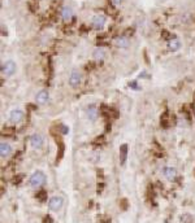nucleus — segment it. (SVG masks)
<instances>
[{
    "label": "nucleus",
    "instance_id": "nucleus-26",
    "mask_svg": "<svg viewBox=\"0 0 195 223\" xmlns=\"http://www.w3.org/2000/svg\"><path fill=\"white\" fill-rule=\"evenodd\" d=\"M103 188H104V183H99V184H98V193H100L101 191H103Z\"/></svg>",
    "mask_w": 195,
    "mask_h": 223
},
{
    "label": "nucleus",
    "instance_id": "nucleus-11",
    "mask_svg": "<svg viewBox=\"0 0 195 223\" xmlns=\"http://www.w3.org/2000/svg\"><path fill=\"white\" fill-rule=\"evenodd\" d=\"M87 117H89V119H91V121H95L96 119V117H98V109H96V106L94 104H91V105L87 106Z\"/></svg>",
    "mask_w": 195,
    "mask_h": 223
},
{
    "label": "nucleus",
    "instance_id": "nucleus-5",
    "mask_svg": "<svg viewBox=\"0 0 195 223\" xmlns=\"http://www.w3.org/2000/svg\"><path fill=\"white\" fill-rule=\"evenodd\" d=\"M105 25V17L103 14H96L92 18V26H94L96 30H100V29H103V26Z\"/></svg>",
    "mask_w": 195,
    "mask_h": 223
},
{
    "label": "nucleus",
    "instance_id": "nucleus-20",
    "mask_svg": "<svg viewBox=\"0 0 195 223\" xmlns=\"http://www.w3.org/2000/svg\"><path fill=\"white\" fill-rule=\"evenodd\" d=\"M62 156H64V144L60 143V147H58V153H57V160H56V161H60V160L62 158Z\"/></svg>",
    "mask_w": 195,
    "mask_h": 223
},
{
    "label": "nucleus",
    "instance_id": "nucleus-6",
    "mask_svg": "<svg viewBox=\"0 0 195 223\" xmlns=\"http://www.w3.org/2000/svg\"><path fill=\"white\" fill-rule=\"evenodd\" d=\"M81 79H82V77H81L80 73H78L77 70H73L70 77H69V84L72 87H78L81 83Z\"/></svg>",
    "mask_w": 195,
    "mask_h": 223
},
{
    "label": "nucleus",
    "instance_id": "nucleus-22",
    "mask_svg": "<svg viewBox=\"0 0 195 223\" xmlns=\"http://www.w3.org/2000/svg\"><path fill=\"white\" fill-rule=\"evenodd\" d=\"M120 205H121V208H122V210L128 209V201H126V198H122V200L120 201Z\"/></svg>",
    "mask_w": 195,
    "mask_h": 223
},
{
    "label": "nucleus",
    "instance_id": "nucleus-9",
    "mask_svg": "<svg viewBox=\"0 0 195 223\" xmlns=\"http://www.w3.org/2000/svg\"><path fill=\"white\" fill-rule=\"evenodd\" d=\"M11 152H12V148H11V145L9 144H7V143L0 144V156H2L3 158L8 157L9 154H11Z\"/></svg>",
    "mask_w": 195,
    "mask_h": 223
},
{
    "label": "nucleus",
    "instance_id": "nucleus-21",
    "mask_svg": "<svg viewBox=\"0 0 195 223\" xmlns=\"http://www.w3.org/2000/svg\"><path fill=\"white\" fill-rule=\"evenodd\" d=\"M22 179H23V175H17V177H14L13 184H20V183L22 182Z\"/></svg>",
    "mask_w": 195,
    "mask_h": 223
},
{
    "label": "nucleus",
    "instance_id": "nucleus-4",
    "mask_svg": "<svg viewBox=\"0 0 195 223\" xmlns=\"http://www.w3.org/2000/svg\"><path fill=\"white\" fill-rule=\"evenodd\" d=\"M62 204H64V200H62V197H60V196H55V197H52V198H51L50 202H48V208H50V209H51L52 211H57V210H60V209H61Z\"/></svg>",
    "mask_w": 195,
    "mask_h": 223
},
{
    "label": "nucleus",
    "instance_id": "nucleus-18",
    "mask_svg": "<svg viewBox=\"0 0 195 223\" xmlns=\"http://www.w3.org/2000/svg\"><path fill=\"white\" fill-rule=\"evenodd\" d=\"M179 222L181 223H193V217L190 214H182L179 218Z\"/></svg>",
    "mask_w": 195,
    "mask_h": 223
},
{
    "label": "nucleus",
    "instance_id": "nucleus-2",
    "mask_svg": "<svg viewBox=\"0 0 195 223\" xmlns=\"http://www.w3.org/2000/svg\"><path fill=\"white\" fill-rule=\"evenodd\" d=\"M16 62L14 61H12V60H8V61H5L3 64V66H2V73L4 75H7V77H11V75H13L14 73H16Z\"/></svg>",
    "mask_w": 195,
    "mask_h": 223
},
{
    "label": "nucleus",
    "instance_id": "nucleus-29",
    "mask_svg": "<svg viewBox=\"0 0 195 223\" xmlns=\"http://www.w3.org/2000/svg\"><path fill=\"white\" fill-rule=\"evenodd\" d=\"M121 2H122V0H113V3L116 4V5H119V4H120Z\"/></svg>",
    "mask_w": 195,
    "mask_h": 223
},
{
    "label": "nucleus",
    "instance_id": "nucleus-27",
    "mask_svg": "<svg viewBox=\"0 0 195 223\" xmlns=\"http://www.w3.org/2000/svg\"><path fill=\"white\" fill-rule=\"evenodd\" d=\"M100 222H101V223H109V222H111V218H109V217H103V219H101Z\"/></svg>",
    "mask_w": 195,
    "mask_h": 223
},
{
    "label": "nucleus",
    "instance_id": "nucleus-10",
    "mask_svg": "<svg viewBox=\"0 0 195 223\" xmlns=\"http://www.w3.org/2000/svg\"><path fill=\"white\" fill-rule=\"evenodd\" d=\"M163 174L165 175V178H168L169 180H173L176 178V169L172 166H165L163 169Z\"/></svg>",
    "mask_w": 195,
    "mask_h": 223
},
{
    "label": "nucleus",
    "instance_id": "nucleus-16",
    "mask_svg": "<svg viewBox=\"0 0 195 223\" xmlns=\"http://www.w3.org/2000/svg\"><path fill=\"white\" fill-rule=\"evenodd\" d=\"M92 56H94L95 60L101 61L105 57V51L103 50V48H96V50L94 51V53H92Z\"/></svg>",
    "mask_w": 195,
    "mask_h": 223
},
{
    "label": "nucleus",
    "instance_id": "nucleus-15",
    "mask_svg": "<svg viewBox=\"0 0 195 223\" xmlns=\"http://www.w3.org/2000/svg\"><path fill=\"white\" fill-rule=\"evenodd\" d=\"M115 44L117 47H120V48H126L129 44V40L126 39L125 36H119V38H116L115 39Z\"/></svg>",
    "mask_w": 195,
    "mask_h": 223
},
{
    "label": "nucleus",
    "instance_id": "nucleus-7",
    "mask_svg": "<svg viewBox=\"0 0 195 223\" xmlns=\"http://www.w3.org/2000/svg\"><path fill=\"white\" fill-rule=\"evenodd\" d=\"M35 99H37L38 104H46L48 101V99H50V95H48V92L46 90H42V91H39L37 94Z\"/></svg>",
    "mask_w": 195,
    "mask_h": 223
},
{
    "label": "nucleus",
    "instance_id": "nucleus-19",
    "mask_svg": "<svg viewBox=\"0 0 195 223\" xmlns=\"http://www.w3.org/2000/svg\"><path fill=\"white\" fill-rule=\"evenodd\" d=\"M160 122H161V126H163V127H168L169 122H168V114H167V113H164V114L161 115V119H160Z\"/></svg>",
    "mask_w": 195,
    "mask_h": 223
},
{
    "label": "nucleus",
    "instance_id": "nucleus-12",
    "mask_svg": "<svg viewBox=\"0 0 195 223\" xmlns=\"http://www.w3.org/2000/svg\"><path fill=\"white\" fill-rule=\"evenodd\" d=\"M72 16H73V12H72V8L69 7H64L61 9V17L64 21H70L72 20Z\"/></svg>",
    "mask_w": 195,
    "mask_h": 223
},
{
    "label": "nucleus",
    "instance_id": "nucleus-24",
    "mask_svg": "<svg viewBox=\"0 0 195 223\" xmlns=\"http://www.w3.org/2000/svg\"><path fill=\"white\" fill-rule=\"evenodd\" d=\"M101 144V143H104V136H100V138H98V139H95V142H94V144Z\"/></svg>",
    "mask_w": 195,
    "mask_h": 223
},
{
    "label": "nucleus",
    "instance_id": "nucleus-3",
    "mask_svg": "<svg viewBox=\"0 0 195 223\" xmlns=\"http://www.w3.org/2000/svg\"><path fill=\"white\" fill-rule=\"evenodd\" d=\"M8 119H9V122L13 123V125L20 123L23 119V112L21 109H13L11 113H9V118Z\"/></svg>",
    "mask_w": 195,
    "mask_h": 223
},
{
    "label": "nucleus",
    "instance_id": "nucleus-28",
    "mask_svg": "<svg viewBox=\"0 0 195 223\" xmlns=\"http://www.w3.org/2000/svg\"><path fill=\"white\" fill-rule=\"evenodd\" d=\"M129 86L131 87V88H134V90H138V86H136V82H131V83H129Z\"/></svg>",
    "mask_w": 195,
    "mask_h": 223
},
{
    "label": "nucleus",
    "instance_id": "nucleus-14",
    "mask_svg": "<svg viewBox=\"0 0 195 223\" xmlns=\"http://www.w3.org/2000/svg\"><path fill=\"white\" fill-rule=\"evenodd\" d=\"M120 156H121V165H125L126 157H128V145L122 144L120 147Z\"/></svg>",
    "mask_w": 195,
    "mask_h": 223
},
{
    "label": "nucleus",
    "instance_id": "nucleus-1",
    "mask_svg": "<svg viewBox=\"0 0 195 223\" xmlns=\"http://www.w3.org/2000/svg\"><path fill=\"white\" fill-rule=\"evenodd\" d=\"M44 183H46L44 173L41 171V170H37V171L33 173V175L30 177V186L31 187L38 188V187H42Z\"/></svg>",
    "mask_w": 195,
    "mask_h": 223
},
{
    "label": "nucleus",
    "instance_id": "nucleus-23",
    "mask_svg": "<svg viewBox=\"0 0 195 223\" xmlns=\"http://www.w3.org/2000/svg\"><path fill=\"white\" fill-rule=\"evenodd\" d=\"M61 131H62V134H64V135H66L68 132H69V129H68L65 125H61Z\"/></svg>",
    "mask_w": 195,
    "mask_h": 223
},
{
    "label": "nucleus",
    "instance_id": "nucleus-8",
    "mask_svg": "<svg viewBox=\"0 0 195 223\" xmlns=\"http://www.w3.org/2000/svg\"><path fill=\"white\" fill-rule=\"evenodd\" d=\"M30 144H31L33 148H41L43 145V138L38 134H34L30 138Z\"/></svg>",
    "mask_w": 195,
    "mask_h": 223
},
{
    "label": "nucleus",
    "instance_id": "nucleus-17",
    "mask_svg": "<svg viewBox=\"0 0 195 223\" xmlns=\"http://www.w3.org/2000/svg\"><path fill=\"white\" fill-rule=\"evenodd\" d=\"M41 202H44L46 200H47V192L44 191V190H42V191H39L38 193H37V196H35Z\"/></svg>",
    "mask_w": 195,
    "mask_h": 223
},
{
    "label": "nucleus",
    "instance_id": "nucleus-25",
    "mask_svg": "<svg viewBox=\"0 0 195 223\" xmlns=\"http://www.w3.org/2000/svg\"><path fill=\"white\" fill-rule=\"evenodd\" d=\"M43 222L44 223H52V218L50 215H46L44 218H43Z\"/></svg>",
    "mask_w": 195,
    "mask_h": 223
},
{
    "label": "nucleus",
    "instance_id": "nucleus-13",
    "mask_svg": "<svg viewBox=\"0 0 195 223\" xmlns=\"http://www.w3.org/2000/svg\"><path fill=\"white\" fill-rule=\"evenodd\" d=\"M179 47H181V42H179L178 39H176V38H173V39L169 40V43H168V48H169V50L172 51V52L178 51Z\"/></svg>",
    "mask_w": 195,
    "mask_h": 223
}]
</instances>
